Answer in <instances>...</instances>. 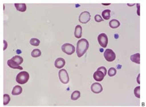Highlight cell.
I'll list each match as a JSON object with an SVG mask.
<instances>
[{"instance_id":"6da1fadb","label":"cell","mask_w":146,"mask_h":107,"mask_svg":"<svg viewBox=\"0 0 146 107\" xmlns=\"http://www.w3.org/2000/svg\"><path fill=\"white\" fill-rule=\"evenodd\" d=\"M89 48V42L86 39H81L77 42L76 52L78 57H82Z\"/></svg>"},{"instance_id":"7a4b0ae2","label":"cell","mask_w":146,"mask_h":107,"mask_svg":"<svg viewBox=\"0 0 146 107\" xmlns=\"http://www.w3.org/2000/svg\"><path fill=\"white\" fill-rule=\"evenodd\" d=\"M29 79V74L27 71L20 72L16 77V81L20 84H23L27 83Z\"/></svg>"},{"instance_id":"3957f363","label":"cell","mask_w":146,"mask_h":107,"mask_svg":"<svg viewBox=\"0 0 146 107\" xmlns=\"http://www.w3.org/2000/svg\"><path fill=\"white\" fill-rule=\"evenodd\" d=\"M58 76L60 81L63 84H67L70 81V78L67 71L65 69H62L59 71Z\"/></svg>"},{"instance_id":"277c9868","label":"cell","mask_w":146,"mask_h":107,"mask_svg":"<svg viewBox=\"0 0 146 107\" xmlns=\"http://www.w3.org/2000/svg\"><path fill=\"white\" fill-rule=\"evenodd\" d=\"M62 51L68 55H71L75 52V47L70 43H65L62 46Z\"/></svg>"},{"instance_id":"5b68a950","label":"cell","mask_w":146,"mask_h":107,"mask_svg":"<svg viewBox=\"0 0 146 107\" xmlns=\"http://www.w3.org/2000/svg\"><path fill=\"white\" fill-rule=\"evenodd\" d=\"M104 55L106 60L109 62H112L114 61L116 58V54L115 52L112 50L109 49H108L105 51Z\"/></svg>"},{"instance_id":"8992f818","label":"cell","mask_w":146,"mask_h":107,"mask_svg":"<svg viewBox=\"0 0 146 107\" xmlns=\"http://www.w3.org/2000/svg\"><path fill=\"white\" fill-rule=\"evenodd\" d=\"M98 41L99 42V44L104 48L106 47L108 43V38L107 35L105 33H101L100 35H98Z\"/></svg>"},{"instance_id":"52a82bcc","label":"cell","mask_w":146,"mask_h":107,"mask_svg":"<svg viewBox=\"0 0 146 107\" xmlns=\"http://www.w3.org/2000/svg\"><path fill=\"white\" fill-rule=\"evenodd\" d=\"M91 19V15L89 12L84 11L80 14L79 17V21L82 23H87Z\"/></svg>"},{"instance_id":"ba28073f","label":"cell","mask_w":146,"mask_h":107,"mask_svg":"<svg viewBox=\"0 0 146 107\" xmlns=\"http://www.w3.org/2000/svg\"><path fill=\"white\" fill-rule=\"evenodd\" d=\"M105 77V74L102 72V71L98 70H97L94 73V75H93V77L94 80L98 82L102 81Z\"/></svg>"},{"instance_id":"9c48e42d","label":"cell","mask_w":146,"mask_h":107,"mask_svg":"<svg viewBox=\"0 0 146 107\" xmlns=\"http://www.w3.org/2000/svg\"><path fill=\"white\" fill-rule=\"evenodd\" d=\"M91 91L95 94H99L103 91V88L101 84L98 82H95L92 84L91 87Z\"/></svg>"},{"instance_id":"30bf717a","label":"cell","mask_w":146,"mask_h":107,"mask_svg":"<svg viewBox=\"0 0 146 107\" xmlns=\"http://www.w3.org/2000/svg\"><path fill=\"white\" fill-rule=\"evenodd\" d=\"M66 64V61L63 58L60 57L57 58L55 62H54V66L57 68H63Z\"/></svg>"},{"instance_id":"8fae6325","label":"cell","mask_w":146,"mask_h":107,"mask_svg":"<svg viewBox=\"0 0 146 107\" xmlns=\"http://www.w3.org/2000/svg\"><path fill=\"white\" fill-rule=\"evenodd\" d=\"M7 64L8 66L14 69H19V70H23V68L19 65H18L17 63H16L14 60H12V59H10V60H8Z\"/></svg>"},{"instance_id":"7c38bea8","label":"cell","mask_w":146,"mask_h":107,"mask_svg":"<svg viewBox=\"0 0 146 107\" xmlns=\"http://www.w3.org/2000/svg\"><path fill=\"white\" fill-rule=\"evenodd\" d=\"M82 27L80 25H77L75 28L74 36L76 38L80 39L82 37Z\"/></svg>"},{"instance_id":"4fadbf2b","label":"cell","mask_w":146,"mask_h":107,"mask_svg":"<svg viewBox=\"0 0 146 107\" xmlns=\"http://www.w3.org/2000/svg\"><path fill=\"white\" fill-rule=\"evenodd\" d=\"M109 25L111 28L115 29V28H118L120 25V23L117 19H112L110 22H109Z\"/></svg>"},{"instance_id":"5bb4252c","label":"cell","mask_w":146,"mask_h":107,"mask_svg":"<svg viewBox=\"0 0 146 107\" xmlns=\"http://www.w3.org/2000/svg\"><path fill=\"white\" fill-rule=\"evenodd\" d=\"M22 92V88L19 86H16L12 91V94L13 96H18Z\"/></svg>"},{"instance_id":"9a60e30c","label":"cell","mask_w":146,"mask_h":107,"mask_svg":"<svg viewBox=\"0 0 146 107\" xmlns=\"http://www.w3.org/2000/svg\"><path fill=\"white\" fill-rule=\"evenodd\" d=\"M16 9L19 12H25L27 10V5L25 4H15Z\"/></svg>"},{"instance_id":"2e32d148","label":"cell","mask_w":146,"mask_h":107,"mask_svg":"<svg viewBox=\"0 0 146 107\" xmlns=\"http://www.w3.org/2000/svg\"><path fill=\"white\" fill-rule=\"evenodd\" d=\"M140 54L136 53V54H135L131 56L130 59L133 62L139 64H140Z\"/></svg>"},{"instance_id":"e0dca14e","label":"cell","mask_w":146,"mask_h":107,"mask_svg":"<svg viewBox=\"0 0 146 107\" xmlns=\"http://www.w3.org/2000/svg\"><path fill=\"white\" fill-rule=\"evenodd\" d=\"M111 12V11L110 9L104 10L102 13V16L103 18L105 20H108V19H110V18H111V15H110Z\"/></svg>"},{"instance_id":"ac0fdd59","label":"cell","mask_w":146,"mask_h":107,"mask_svg":"<svg viewBox=\"0 0 146 107\" xmlns=\"http://www.w3.org/2000/svg\"><path fill=\"white\" fill-rule=\"evenodd\" d=\"M80 96H81L80 92L78 91H75L72 93L71 99L73 101H76V100H77L80 97Z\"/></svg>"},{"instance_id":"d6986e66","label":"cell","mask_w":146,"mask_h":107,"mask_svg":"<svg viewBox=\"0 0 146 107\" xmlns=\"http://www.w3.org/2000/svg\"><path fill=\"white\" fill-rule=\"evenodd\" d=\"M11 59L13 60H14L16 63H17L18 65L21 64L23 63V60L22 57L19 56H18V55L15 56L14 57H13Z\"/></svg>"},{"instance_id":"ffe728a7","label":"cell","mask_w":146,"mask_h":107,"mask_svg":"<svg viewBox=\"0 0 146 107\" xmlns=\"http://www.w3.org/2000/svg\"><path fill=\"white\" fill-rule=\"evenodd\" d=\"M41 51L38 49H35L33 50V51L31 52V56L33 57H38L41 56Z\"/></svg>"},{"instance_id":"44dd1931","label":"cell","mask_w":146,"mask_h":107,"mask_svg":"<svg viewBox=\"0 0 146 107\" xmlns=\"http://www.w3.org/2000/svg\"><path fill=\"white\" fill-rule=\"evenodd\" d=\"M116 73H117L116 70L115 68H113V67L110 68L109 69V70L108 71V76L109 77H113V76H115L116 75Z\"/></svg>"},{"instance_id":"7402d4cb","label":"cell","mask_w":146,"mask_h":107,"mask_svg":"<svg viewBox=\"0 0 146 107\" xmlns=\"http://www.w3.org/2000/svg\"><path fill=\"white\" fill-rule=\"evenodd\" d=\"M30 44L32 46H38L40 44V41L36 38H32L30 41Z\"/></svg>"},{"instance_id":"603a6c76","label":"cell","mask_w":146,"mask_h":107,"mask_svg":"<svg viewBox=\"0 0 146 107\" xmlns=\"http://www.w3.org/2000/svg\"><path fill=\"white\" fill-rule=\"evenodd\" d=\"M11 100L10 97L8 94H4V105H7L9 104V101Z\"/></svg>"},{"instance_id":"cb8c5ba5","label":"cell","mask_w":146,"mask_h":107,"mask_svg":"<svg viewBox=\"0 0 146 107\" xmlns=\"http://www.w3.org/2000/svg\"><path fill=\"white\" fill-rule=\"evenodd\" d=\"M140 87H137L135 88V90H134V93H135V96L137 98H140Z\"/></svg>"},{"instance_id":"d4e9b609","label":"cell","mask_w":146,"mask_h":107,"mask_svg":"<svg viewBox=\"0 0 146 107\" xmlns=\"http://www.w3.org/2000/svg\"><path fill=\"white\" fill-rule=\"evenodd\" d=\"M95 21L97 22H100L104 21V19L102 18V17H101L100 15H96L95 16Z\"/></svg>"},{"instance_id":"484cf974","label":"cell","mask_w":146,"mask_h":107,"mask_svg":"<svg viewBox=\"0 0 146 107\" xmlns=\"http://www.w3.org/2000/svg\"><path fill=\"white\" fill-rule=\"evenodd\" d=\"M98 70L102 71V72L105 74V76L106 75V74H107V70H106V68L105 67H103V66L100 67H99L98 68Z\"/></svg>"},{"instance_id":"4316f807","label":"cell","mask_w":146,"mask_h":107,"mask_svg":"<svg viewBox=\"0 0 146 107\" xmlns=\"http://www.w3.org/2000/svg\"><path fill=\"white\" fill-rule=\"evenodd\" d=\"M4 51L6 50L7 48V46H8V44H7V42L6 41H4Z\"/></svg>"},{"instance_id":"83f0119b","label":"cell","mask_w":146,"mask_h":107,"mask_svg":"<svg viewBox=\"0 0 146 107\" xmlns=\"http://www.w3.org/2000/svg\"><path fill=\"white\" fill-rule=\"evenodd\" d=\"M139 77H140V74H139V76H138V83H139V84H140V81H139Z\"/></svg>"}]
</instances>
